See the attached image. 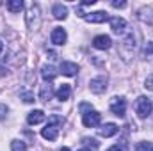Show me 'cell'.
Masks as SVG:
<instances>
[{
  "label": "cell",
  "mask_w": 153,
  "mask_h": 151,
  "mask_svg": "<svg viewBox=\"0 0 153 151\" xmlns=\"http://www.w3.org/2000/svg\"><path fill=\"white\" fill-rule=\"evenodd\" d=\"M98 133H100L102 137L109 139V137H112V135L117 133V124H114V123H107V124H103V126L98 130Z\"/></svg>",
  "instance_id": "14"
},
{
  "label": "cell",
  "mask_w": 153,
  "mask_h": 151,
  "mask_svg": "<svg viewBox=\"0 0 153 151\" xmlns=\"http://www.w3.org/2000/svg\"><path fill=\"white\" fill-rule=\"evenodd\" d=\"M61 151H70V148H62Z\"/></svg>",
  "instance_id": "32"
},
{
  "label": "cell",
  "mask_w": 153,
  "mask_h": 151,
  "mask_svg": "<svg viewBox=\"0 0 153 151\" xmlns=\"http://www.w3.org/2000/svg\"><path fill=\"white\" fill-rule=\"evenodd\" d=\"M55 96H57V100H61V101L70 100V96H71V87H70V84H62V85L57 89Z\"/></svg>",
  "instance_id": "16"
},
{
  "label": "cell",
  "mask_w": 153,
  "mask_h": 151,
  "mask_svg": "<svg viewBox=\"0 0 153 151\" xmlns=\"http://www.w3.org/2000/svg\"><path fill=\"white\" fill-rule=\"evenodd\" d=\"M135 50H137L135 36H134V34H126V36L123 38V41H121V46H119V52H121L123 59H125L126 62H130V59L134 57Z\"/></svg>",
  "instance_id": "3"
},
{
  "label": "cell",
  "mask_w": 153,
  "mask_h": 151,
  "mask_svg": "<svg viewBox=\"0 0 153 151\" xmlns=\"http://www.w3.org/2000/svg\"><path fill=\"white\" fill-rule=\"evenodd\" d=\"M41 76H43V80L48 84V82H52V80L57 76V70H55L52 64H45V66H41Z\"/></svg>",
  "instance_id": "13"
},
{
  "label": "cell",
  "mask_w": 153,
  "mask_h": 151,
  "mask_svg": "<svg viewBox=\"0 0 153 151\" xmlns=\"http://www.w3.org/2000/svg\"><path fill=\"white\" fill-rule=\"evenodd\" d=\"M78 151H91L89 148H82V150H78Z\"/></svg>",
  "instance_id": "31"
},
{
  "label": "cell",
  "mask_w": 153,
  "mask_h": 151,
  "mask_svg": "<svg viewBox=\"0 0 153 151\" xmlns=\"http://www.w3.org/2000/svg\"><path fill=\"white\" fill-rule=\"evenodd\" d=\"M43 121H45V112L43 110H32L27 115V123L29 124H39Z\"/></svg>",
  "instance_id": "18"
},
{
  "label": "cell",
  "mask_w": 153,
  "mask_h": 151,
  "mask_svg": "<svg viewBox=\"0 0 153 151\" xmlns=\"http://www.w3.org/2000/svg\"><path fill=\"white\" fill-rule=\"evenodd\" d=\"M111 112L117 115V117H123L125 112H126V101L125 98H119V96H114L111 100Z\"/></svg>",
  "instance_id": "7"
},
{
  "label": "cell",
  "mask_w": 153,
  "mask_h": 151,
  "mask_svg": "<svg viewBox=\"0 0 153 151\" xmlns=\"http://www.w3.org/2000/svg\"><path fill=\"white\" fill-rule=\"evenodd\" d=\"M52 96H53V89H52V85H50V84L41 85V89H39V100L46 103V101L52 100Z\"/></svg>",
  "instance_id": "17"
},
{
  "label": "cell",
  "mask_w": 153,
  "mask_h": 151,
  "mask_svg": "<svg viewBox=\"0 0 153 151\" xmlns=\"http://www.w3.org/2000/svg\"><path fill=\"white\" fill-rule=\"evenodd\" d=\"M107 151H123V150H121L119 146H112V148H109Z\"/></svg>",
  "instance_id": "29"
},
{
  "label": "cell",
  "mask_w": 153,
  "mask_h": 151,
  "mask_svg": "<svg viewBox=\"0 0 153 151\" xmlns=\"http://www.w3.org/2000/svg\"><path fill=\"white\" fill-rule=\"evenodd\" d=\"M134 109H135V114L141 117V119H146L153 110V103L150 98H146V96H139L137 100H135V103H134Z\"/></svg>",
  "instance_id": "4"
},
{
  "label": "cell",
  "mask_w": 153,
  "mask_h": 151,
  "mask_svg": "<svg viewBox=\"0 0 153 151\" xmlns=\"http://www.w3.org/2000/svg\"><path fill=\"white\" fill-rule=\"evenodd\" d=\"M96 4V0H84L82 2V5H94Z\"/></svg>",
  "instance_id": "28"
},
{
  "label": "cell",
  "mask_w": 153,
  "mask_h": 151,
  "mask_svg": "<svg viewBox=\"0 0 153 151\" xmlns=\"http://www.w3.org/2000/svg\"><path fill=\"white\" fill-rule=\"evenodd\" d=\"M2 50H4V43L0 41V53H2Z\"/></svg>",
  "instance_id": "30"
},
{
  "label": "cell",
  "mask_w": 153,
  "mask_h": 151,
  "mask_svg": "<svg viewBox=\"0 0 153 151\" xmlns=\"http://www.w3.org/2000/svg\"><path fill=\"white\" fill-rule=\"evenodd\" d=\"M11 151H27V144H25L23 141L14 139V141L11 142Z\"/></svg>",
  "instance_id": "20"
},
{
  "label": "cell",
  "mask_w": 153,
  "mask_h": 151,
  "mask_svg": "<svg viewBox=\"0 0 153 151\" xmlns=\"http://www.w3.org/2000/svg\"><path fill=\"white\" fill-rule=\"evenodd\" d=\"M52 43L53 44H57V46H61V44H64L66 43V39H68V34H66V30L64 29H61V27H55L53 30H52Z\"/></svg>",
  "instance_id": "10"
},
{
  "label": "cell",
  "mask_w": 153,
  "mask_h": 151,
  "mask_svg": "<svg viewBox=\"0 0 153 151\" xmlns=\"http://www.w3.org/2000/svg\"><path fill=\"white\" fill-rule=\"evenodd\" d=\"M61 73L64 76H75L78 73V66H76L75 62L64 61V62H61Z\"/></svg>",
  "instance_id": "12"
},
{
  "label": "cell",
  "mask_w": 153,
  "mask_h": 151,
  "mask_svg": "<svg viewBox=\"0 0 153 151\" xmlns=\"http://www.w3.org/2000/svg\"><path fill=\"white\" fill-rule=\"evenodd\" d=\"M52 14L55 20H66L68 18V7L62 5V4H55L53 9H52Z\"/></svg>",
  "instance_id": "15"
},
{
  "label": "cell",
  "mask_w": 153,
  "mask_h": 151,
  "mask_svg": "<svg viewBox=\"0 0 153 151\" xmlns=\"http://www.w3.org/2000/svg\"><path fill=\"white\" fill-rule=\"evenodd\" d=\"M25 21H27V29L30 32H36L41 27V11H39L38 4H30L25 14Z\"/></svg>",
  "instance_id": "2"
},
{
  "label": "cell",
  "mask_w": 153,
  "mask_h": 151,
  "mask_svg": "<svg viewBox=\"0 0 153 151\" xmlns=\"http://www.w3.org/2000/svg\"><path fill=\"white\" fill-rule=\"evenodd\" d=\"M107 84H109V78L105 75H98L94 78L89 80V89L94 93V94H102L107 91Z\"/></svg>",
  "instance_id": "5"
},
{
  "label": "cell",
  "mask_w": 153,
  "mask_h": 151,
  "mask_svg": "<svg viewBox=\"0 0 153 151\" xmlns=\"http://www.w3.org/2000/svg\"><path fill=\"white\" fill-rule=\"evenodd\" d=\"M112 7H116V9L126 7V2H125V0H119V2H117V0H114V2H112Z\"/></svg>",
  "instance_id": "25"
},
{
  "label": "cell",
  "mask_w": 153,
  "mask_h": 151,
  "mask_svg": "<svg viewBox=\"0 0 153 151\" xmlns=\"http://www.w3.org/2000/svg\"><path fill=\"white\" fill-rule=\"evenodd\" d=\"M143 53H144V57H148V55H153V43H152V41H150V43L144 46V52H143Z\"/></svg>",
  "instance_id": "24"
},
{
  "label": "cell",
  "mask_w": 153,
  "mask_h": 151,
  "mask_svg": "<svg viewBox=\"0 0 153 151\" xmlns=\"http://www.w3.org/2000/svg\"><path fill=\"white\" fill-rule=\"evenodd\" d=\"M144 89L146 91H153V75H148V78L144 80Z\"/></svg>",
  "instance_id": "22"
},
{
  "label": "cell",
  "mask_w": 153,
  "mask_h": 151,
  "mask_svg": "<svg viewBox=\"0 0 153 151\" xmlns=\"http://www.w3.org/2000/svg\"><path fill=\"white\" fill-rule=\"evenodd\" d=\"M22 98H23L25 103H32L34 101V94L32 93H22Z\"/></svg>",
  "instance_id": "23"
},
{
  "label": "cell",
  "mask_w": 153,
  "mask_h": 151,
  "mask_svg": "<svg viewBox=\"0 0 153 151\" xmlns=\"http://www.w3.org/2000/svg\"><path fill=\"white\" fill-rule=\"evenodd\" d=\"M135 151H153V142H148V141H141V142H137V146H135Z\"/></svg>",
  "instance_id": "21"
},
{
  "label": "cell",
  "mask_w": 153,
  "mask_h": 151,
  "mask_svg": "<svg viewBox=\"0 0 153 151\" xmlns=\"http://www.w3.org/2000/svg\"><path fill=\"white\" fill-rule=\"evenodd\" d=\"M111 29H112L114 34H123L125 29H126V20L125 18H119V16L111 18Z\"/></svg>",
  "instance_id": "11"
},
{
  "label": "cell",
  "mask_w": 153,
  "mask_h": 151,
  "mask_svg": "<svg viewBox=\"0 0 153 151\" xmlns=\"http://www.w3.org/2000/svg\"><path fill=\"white\" fill-rule=\"evenodd\" d=\"M93 46L96 50H109L112 46V39H111V36H105V34L96 36V38L93 39Z\"/></svg>",
  "instance_id": "9"
},
{
  "label": "cell",
  "mask_w": 153,
  "mask_h": 151,
  "mask_svg": "<svg viewBox=\"0 0 153 151\" xmlns=\"http://www.w3.org/2000/svg\"><path fill=\"white\" fill-rule=\"evenodd\" d=\"M84 20L87 23H103L109 20V14L105 11H94V13H89V14H84Z\"/></svg>",
  "instance_id": "8"
},
{
  "label": "cell",
  "mask_w": 153,
  "mask_h": 151,
  "mask_svg": "<svg viewBox=\"0 0 153 151\" xmlns=\"http://www.w3.org/2000/svg\"><path fill=\"white\" fill-rule=\"evenodd\" d=\"M7 9H9L11 13H20V11L23 9V2H22V0H9V2H7Z\"/></svg>",
  "instance_id": "19"
},
{
  "label": "cell",
  "mask_w": 153,
  "mask_h": 151,
  "mask_svg": "<svg viewBox=\"0 0 153 151\" xmlns=\"http://www.w3.org/2000/svg\"><path fill=\"white\" fill-rule=\"evenodd\" d=\"M80 109H82V112H84V114L89 112V110H93V107H91V105H87V103H82V107H80Z\"/></svg>",
  "instance_id": "27"
},
{
  "label": "cell",
  "mask_w": 153,
  "mask_h": 151,
  "mask_svg": "<svg viewBox=\"0 0 153 151\" xmlns=\"http://www.w3.org/2000/svg\"><path fill=\"white\" fill-rule=\"evenodd\" d=\"M82 123L85 128H94L102 123V114L96 110H89V112L82 114Z\"/></svg>",
  "instance_id": "6"
},
{
  "label": "cell",
  "mask_w": 153,
  "mask_h": 151,
  "mask_svg": "<svg viewBox=\"0 0 153 151\" xmlns=\"http://www.w3.org/2000/svg\"><path fill=\"white\" fill-rule=\"evenodd\" d=\"M62 124H64V119H62L61 115H52V117L48 119L46 126L41 130L43 139H46V141H55L57 135H59V128H61Z\"/></svg>",
  "instance_id": "1"
},
{
  "label": "cell",
  "mask_w": 153,
  "mask_h": 151,
  "mask_svg": "<svg viewBox=\"0 0 153 151\" xmlns=\"http://www.w3.org/2000/svg\"><path fill=\"white\" fill-rule=\"evenodd\" d=\"M84 142H85V144H93V148H98V142H96L94 139H84Z\"/></svg>",
  "instance_id": "26"
}]
</instances>
